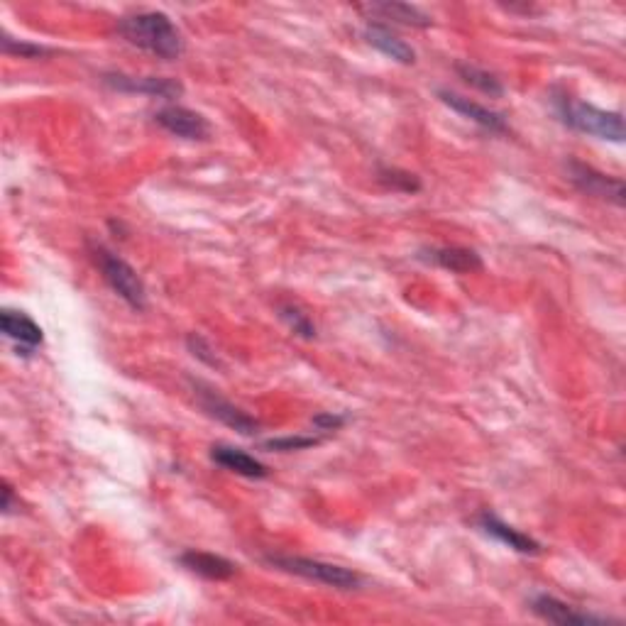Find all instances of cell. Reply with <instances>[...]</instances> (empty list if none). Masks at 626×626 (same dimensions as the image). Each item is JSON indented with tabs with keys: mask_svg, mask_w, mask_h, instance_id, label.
Here are the masks:
<instances>
[{
	"mask_svg": "<svg viewBox=\"0 0 626 626\" xmlns=\"http://www.w3.org/2000/svg\"><path fill=\"white\" fill-rule=\"evenodd\" d=\"M313 424L318 426V431L331 433V431H338V428L345 424V416H336V414H318L316 419H313Z\"/></svg>",
	"mask_w": 626,
	"mask_h": 626,
	"instance_id": "cell-24",
	"label": "cell"
},
{
	"mask_svg": "<svg viewBox=\"0 0 626 626\" xmlns=\"http://www.w3.org/2000/svg\"><path fill=\"white\" fill-rule=\"evenodd\" d=\"M568 179L587 196H597V199L612 201L617 206L624 203V184L622 179H612L607 174L597 172V169L587 167L582 162H570L568 164Z\"/></svg>",
	"mask_w": 626,
	"mask_h": 626,
	"instance_id": "cell-6",
	"label": "cell"
},
{
	"mask_svg": "<svg viewBox=\"0 0 626 626\" xmlns=\"http://www.w3.org/2000/svg\"><path fill=\"white\" fill-rule=\"evenodd\" d=\"M267 563L274 565L277 570H284L289 575H299V578L321 582V585L336 587V590H358L362 585V578L353 570L343 568V565L323 563L316 558H301V556H267Z\"/></svg>",
	"mask_w": 626,
	"mask_h": 626,
	"instance_id": "cell-4",
	"label": "cell"
},
{
	"mask_svg": "<svg viewBox=\"0 0 626 626\" xmlns=\"http://www.w3.org/2000/svg\"><path fill=\"white\" fill-rule=\"evenodd\" d=\"M211 460L216 465H221L223 470L235 472V475L247 477V480H265V477L269 475L265 463H260V460L252 458L250 453H245V450L233 448V446H213Z\"/></svg>",
	"mask_w": 626,
	"mask_h": 626,
	"instance_id": "cell-13",
	"label": "cell"
},
{
	"mask_svg": "<svg viewBox=\"0 0 626 626\" xmlns=\"http://www.w3.org/2000/svg\"><path fill=\"white\" fill-rule=\"evenodd\" d=\"M91 255L93 262H96L98 269H101L103 279L111 287L120 299L128 306H133L135 311H145L147 309V289L145 282L140 279V274L135 272L123 257H118L115 252L108 250L106 245L101 243H91Z\"/></svg>",
	"mask_w": 626,
	"mask_h": 626,
	"instance_id": "cell-3",
	"label": "cell"
},
{
	"mask_svg": "<svg viewBox=\"0 0 626 626\" xmlns=\"http://www.w3.org/2000/svg\"><path fill=\"white\" fill-rule=\"evenodd\" d=\"M3 512L5 514L13 512V487H10L8 482L3 485Z\"/></svg>",
	"mask_w": 626,
	"mask_h": 626,
	"instance_id": "cell-25",
	"label": "cell"
},
{
	"mask_svg": "<svg viewBox=\"0 0 626 626\" xmlns=\"http://www.w3.org/2000/svg\"><path fill=\"white\" fill-rule=\"evenodd\" d=\"M477 524H480V529L485 531L487 536L497 538L499 543H504V546H509L516 553H524V556H536V553L541 551V546H538L534 538L521 534V531L514 529V526L504 524V521L499 519L497 514L482 512L480 519H477Z\"/></svg>",
	"mask_w": 626,
	"mask_h": 626,
	"instance_id": "cell-12",
	"label": "cell"
},
{
	"mask_svg": "<svg viewBox=\"0 0 626 626\" xmlns=\"http://www.w3.org/2000/svg\"><path fill=\"white\" fill-rule=\"evenodd\" d=\"M186 343H189L191 353H194L196 358L203 360V362H208V365H213V367L218 365V358H216V355H211V353H213L211 345H208L206 340H203V338L199 336V333H191V336H189V340H186Z\"/></svg>",
	"mask_w": 626,
	"mask_h": 626,
	"instance_id": "cell-23",
	"label": "cell"
},
{
	"mask_svg": "<svg viewBox=\"0 0 626 626\" xmlns=\"http://www.w3.org/2000/svg\"><path fill=\"white\" fill-rule=\"evenodd\" d=\"M362 10H367V13L375 15V18L394 20V23L409 25V27H428L433 23L424 10H419L416 5H409V3H372V5H365Z\"/></svg>",
	"mask_w": 626,
	"mask_h": 626,
	"instance_id": "cell-17",
	"label": "cell"
},
{
	"mask_svg": "<svg viewBox=\"0 0 626 626\" xmlns=\"http://www.w3.org/2000/svg\"><path fill=\"white\" fill-rule=\"evenodd\" d=\"M323 438L321 436H284V438H272L265 443L267 450H277V453H289V450H306L318 446Z\"/></svg>",
	"mask_w": 626,
	"mask_h": 626,
	"instance_id": "cell-20",
	"label": "cell"
},
{
	"mask_svg": "<svg viewBox=\"0 0 626 626\" xmlns=\"http://www.w3.org/2000/svg\"><path fill=\"white\" fill-rule=\"evenodd\" d=\"M380 179L392 189H402V191H419L421 184L414 174L399 172V169H382Z\"/></svg>",
	"mask_w": 626,
	"mask_h": 626,
	"instance_id": "cell-21",
	"label": "cell"
},
{
	"mask_svg": "<svg viewBox=\"0 0 626 626\" xmlns=\"http://www.w3.org/2000/svg\"><path fill=\"white\" fill-rule=\"evenodd\" d=\"M155 123L181 140H208L211 123L201 113L184 106H164L155 113Z\"/></svg>",
	"mask_w": 626,
	"mask_h": 626,
	"instance_id": "cell-7",
	"label": "cell"
},
{
	"mask_svg": "<svg viewBox=\"0 0 626 626\" xmlns=\"http://www.w3.org/2000/svg\"><path fill=\"white\" fill-rule=\"evenodd\" d=\"M556 108L560 120L568 128L578 130L582 135L600 137V140L609 142H624V118L622 113L602 111V108L592 106V103L575 101L570 96L556 98Z\"/></svg>",
	"mask_w": 626,
	"mask_h": 626,
	"instance_id": "cell-2",
	"label": "cell"
},
{
	"mask_svg": "<svg viewBox=\"0 0 626 626\" xmlns=\"http://www.w3.org/2000/svg\"><path fill=\"white\" fill-rule=\"evenodd\" d=\"M424 257L433 265L450 269L455 274H470L482 267L480 255L475 250H468V247H431L424 252Z\"/></svg>",
	"mask_w": 626,
	"mask_h": 626,
	"instance_id": "cell-16",
	"label": "cell"
},
{
	"mask_svg": "<svg viewBox=\"0 0 626 626\" xmlns=\"http://www.w3.org/2000/svg\"><path fill=\"white\" fill-rule=\"evenodd\" d=\"M531 609L534 614H538L541 619L551 624H578V626H587V624H607V617H597V614L590 612H578L575 607L570 604L556 600L551 595H538L534 602H531Z\"/></svg>",
	"mask_w": 626,
	"mask_h": 626,
	"instance_id": "cell-10",
	"label": "cell"
},
{
	"mask_svg": "<svg viewBox=\"0 0 626 626\" xmlns=\"http://www.w3.org/2000/svg\"><path fill=\"white\" fill-rule=\"evenodd\" d=\"M3 49L8 54H20V57H25V59L42 57V54H47L45 47L30 45V42H18V40H13V37H8V35L3 37Z\"/></svg>",
	"mask_w": 626,
	"mask_h": 626,
	"instance_id": "cell-22",
	"label": "cell"
},
{
	"mask_svg": "<svg viewBox=\"0 0 626 626\" xmlns=\"http://www.w3.org/2000/svg\"><path fill=\"white\" fill-rule=\"evenodd\" d=\"M455 69H458L460 79H463L465 84H470L472 89H477L482 93H490V96H502L504 93L502 81H499L494 74H490L487 69L475 67V64H458Z\"/></svg>",
	"mask_w": 626,
	"mask_h": 626,
	"instance_id": "cell-18",
	"label": "cell"
},
{
	"mask_svg": "<svg viewBox=\"0 0 626 626\" xmlns=\"http://www.w3.org/2000/svg\"><path fill=\"white\" fill-rule=\"evenodd\" d=\"M279 316H282V321H287L291 331L299 333L301 338H316V326H313L309 313L301 311L299 306L282 304L279 306Z\"/></svg>",
	"mask_w": 626,
	"mask_h": 626,
	"instance_id": "cell-19",
	"label": "cell"
},
{
	"mask_svg": "<svg viewBox=\"0 0 626 626\" xmlns=\"http://www.w3.org/2000/svg\"><path fill=\"white\" fill-rule=\"evenodd\" d=\"M0 323H3L5 338L15 340L23 355H30L32 350L42 345V328L27 313L5 309L0 313Z\"/></svg>",
	"mask_w": 626,
	"mask_h": 626,
	"instance_id": "cell-11",
	"label": "cell"
},
{
	"mask_svg": "<svg viewBox=\"0 0 626 626\" xmlns=\"http://www.w3.org/2000/svg\"><path fill=\"white\" fill-rule=\"evenodd\" d=\"M108 86L115 91H128V93H147V96L157 98H177L184 93V86L174 79H159V76H125V74H108L106 79Z\"/></svg>",
	"mask_w": 626,
	"mask_h": 626,
	"instance_id": "cell-8",
	"label": "cell"
},
{
	"mask_svg": "<svg viewBox=\"0 0 626 626\" xmlns=\"http://www.w3.org/2000/svg\"><path fill=\"white\" fill-rule=\"evenodd\" d=\"M438 96H441V101L453 108L455 113L472 120V123H477L480 128L490 130V133H507V120H504L502 113L492 111V108L482 106V103L472 101V98L460 96V93L455 91H438Z\"/></svg>",
	"mask_w": 626,
	"mask_h": 626,
	"instance_id": "cell-9",
	"label": "cell"
},
{
	"mask_svg": "<svg viewBox=\"0 0 626 626\" xmlns=\"http://www.w3.org/2000/svg\"><path fill=\"white\" fill-rule=\"evenodd\" d=\"M120 35L137 49L155 54L159 59H179L184 54V37L179 27L172 23V18L157 10H145V13L128 15L118 25Z\"/></svg>",
	"mask_w": 626,
	"mask_h": 626,
	"instance_id": "cell-1",
	"label": "cell"
},
{
	"mask_svg": "<svg viewBox=\"0 0 626 626\" xmlns=\"http://www.w3.org/2000/svg\"><path fill=\"white\" fill-rule=\"evenodd\" d=\"M365 40L370 42L372 47L380 49L384 57L394 59L399 64H414L416 62V52L411 49V45H406L404 40H399L389 27H384L380 23H367L365 25Z\"/></svg>",
	"mask_w": 626,
	"mask_h": 626,
	"instance_id": "cell-15",
	"label": "cell"
},
{
	"mask_svg": "<svg viewBox=\"0 0 626 626\" xmlns=\"http://www.w3.org/2000/svg\"><path fill=\"white\" fill-rule=\"evenodd\" d=\"M179 563L184 568H189L191 573L201 575L206 580H230L235 573H238V565L233 560L216 556V553H206V551H186L181 553Z\"/></svg>",
	"mask_w": 626,
	"mask_h": 626,
	"instance_id": "cell-14",
	"label": "cell"
},
{
	"mask_svg": "<svg viewBox=\"0 0 626 626\" xmlns=\"http://www.w3.org/2000/svg\"><path fill=\"white\" fill-rule=\"evenodd\" d=\"M194 394H196V402L201 404V409L206 411L208 416L221 421V424L235 428V431L243 433V436H255V433L260 431V424H257L250 414H245L243 409L230 404L228 399H223L221 394L213 392V389L206 387V384L194 382Z\"/></svg>",
	"mask_w": 626,
	"mask_h": 626,
	"instance_id": "cell-5",
	"label": "cell"
}]
</instances>
